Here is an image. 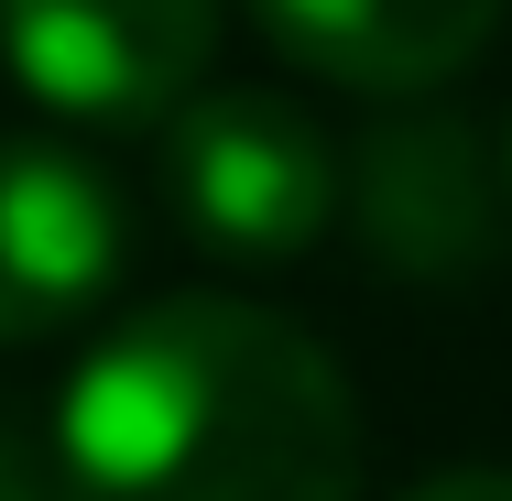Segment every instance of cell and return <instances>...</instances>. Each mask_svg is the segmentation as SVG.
I'll return each instance as SVG.
<instances>
[{"instance_id":"9c48e42d","label":"cell","mask_w":512,"mask_h":501,"mask_svg":"<svg viewBox=\"0 0 512 501\" xmlns=\"http://www.w3.org/2000/svg\"><path fill=\"white\" fill-rule=\"evenodd\" d=\"M502 175H512V142H502Z\"/></svg>"},{"instance_id":"6da1fadb","label":"cell","mask_w":512,"mask_h":501,"mask_svg":"<svg viewBox=\"0 0 512 501\" xmlns=\"http://www.w3.org/2000/svg\"><path fill=\"white\" fill-rule=\"evenodd\" d=\"M55 458L77 501H360V403L295 316L164 295L66 371Z\"/></svg>"},{"instance_id":"3957f363","label":"cell","mask_w":512,"mask_h":501,"mask_svg":"<svg viewBox=\"0 0 512 501\" xmlns=\"http://www.w3.org/2000/svg\"><path fill=\"white\" fill-rule=\"evenodd\" d=\"M338 197H349L360 251L382 273H404V284H469V273H491V251L512 229V175H502V153L480 142V120L425 109V99L382 109L349 142Z\"/></svg>"},{"instance_id":"8992f818","label":"cell","mask_w":512,"mask_h":501,"mask_svg":"<svg viewBox=\"0 0 512 501\" xmlns=\"http://www.w3.org/2000/svg\"><path fill=\"white\" fill-rule=\"evenodd\" d=\"M251 22L360 99H425L502 33V0H251Z\"/></svg>"},{"instance_id":"52a82bcc","label":"cell","mask_w":512,"mask_h":501,"mask_svg":"<svg viewBox=\"0 0 512 501\" xmlns=\"http://www.w3.org/2000/svg\"><path fill=\"white\" fill-rule=\"evenodd\" d=\"M0 501H77L66 491V458H55V425L33 436L11 403H0Z\"/></svg>"},{"instance_id":"5b68a950","label":"cell","mask_w":512,"mask_h":501,"mask_svg":"<svg viewBox=\"0 0 512 501\" xmlns=\"http://www.w3.org/2000/svg\"><path fill=\"white\" fill-rule=\"evenodd\" d=\"M131 262L109 175L66 142H0V349L88 327Z\"/></svg>"},{"instance_id":"ba28073f","label":"cell","mask_w":512,"mask_h":501,"mask_svg":"<svg viewBox=\"0 0 512 501\" xmlns=\"http://www.w3.org/2000/svg\"><path fill=\"white\" fill-rule=\"evenodd\" d=\"M404 501H512V469H436V480H414Z\"/></svg>"},{"instance_id":"277c9868","label":"cell","mask_w":512,"mask_h":501,"mask_svg":"<svg viewBox=\"0 0 512 501\" xmlns=\"http://www.w3.org/2000/svg\"><path fill=\"white\" fill-rule=\"evenodd\" d=\"M0 55L88 131H164L218 55V0H0Z\"/></svg>"},{"instance_id":"7a4b0ae2","label":"cell","mask_w":512,"mask_h":501,"mask_svg":"<svg viewBox=\"0 0 512 501\" xmlns=\"http://www.w3.org/2000/svg\"><path fill=\"white\" fill-rule=\"evenodd\" d=\"M153 197L197 262H306L338 218V153L273 88H197L153 131Z\"/></svg>"}]
</instances>
